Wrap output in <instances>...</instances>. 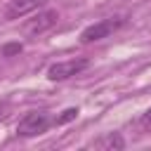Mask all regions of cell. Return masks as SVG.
I'll return each mask as SVG.
<instances>
[{
    "mask_svg": "<svg viewBox=\"0 0 151 151\" xmlns=\"http://www.w3.org/2000/svg\"><path fill=\"white\" fill-rule=\"evenodd\" d=\"M123 24H125V19H123V17H111V19L94 21V24H90L87 28H83V33H80V42H83V45H87V42L104 40V38H109L111 33H116Z\"/></svg>",
    "mask_w": 151,
    "mask_h": 151,
    "instance_id": "obj_1",
    "label": "cell"
},
{
    "mask_svg": "<svg viewBox=\"0 0 151 151\" xmlns=\"http://www.w3.org/2000/svg\"><path fill=\"white\" fill-rule=\"evenodd\" d=\"M57 21H59V14H57L54 9H42V12H38V14H33L31 19H26V21L21 24V31H24V35L35 38V35L47 33Z\"/></svg>",
    "mask_w": 151,
    "mask_h": 151,
    "instance_id": "obj_2",
    "label": "cell"
},
{
    "mask_svg": "<svg viewBox=\"0 0 151 151\" xmlns=\"http://www.w3.org/2000/svg\"><path fill=\"white\" fill-rule=\"evenodd\" d=\"M47 127H50V116L45 111H28L17 123V134L19 137H35V134H42Z\"/></svg>",
    "mask_w": 151,
    "mask_h": 151,
    "instance_id": "obj_3",
    "label": "cell"
},
{
    "mask_svg": "<svg viewBox=\"0 0 151 151\" xmlns=\"http://www.w3.org/2000/svg\"><path fill=\"white\" fill-rule=\"evenodd\" d=\"M90 66V61L87 59H68V61H57V64H52L50 68H47V78L50 80H66V78H73V76H78L80 71H85Z\"/></svg>",
    "mask_w": 151,
    "mask_h": 151,
    "instance_id": "obj_4",
    "label": "cell"
},
{
    "mask_svg": "<svg viewBox=\"0 0 151 151\" xmlns=\"http://www.w3.org/2000/svg\"><path fill=\"white\" fill-rule=\"evenodd\" d=\"M47 0H9V5L5 7V19H24L28 14H33L35 9H40Z\"/></svg>",
    "mask_w": 151,
    "mask_h": 151,
    "instance_id": "obj_5",
    "label": "cell"
},
{
    "mask_svg": "<svg viewBox=\"0 0 151 151\" xmlns=\"http://www.w3.org/2000/svg\"><path fill=\"white\" fill-rule=\"evenodd\" d=\"M94 146H97V149H104V151H120V149H125V139H123L118 132H109V134H104Z\"/></svg>",
    "mask_w": 151,
    "mask_h": 151,
    "instance_id": "obj_6",
    "label": "cell"
},
{
    "mask_svg": "<svg viewBox=\"0 0 151 151\" xmlns=\"http://www.w3.org/2000/svg\"><path fill=\"white\" fill-rule=\"evenodd\" d=\"M137 127H139V132H151V109H146L142 116H139V120H137Z\"/></svg>",
    "mask_w": 151,
    "mask_h": 151,
    "instance_id": "obj_7",
    "label": "cell"
},
{
    "mask_svg": "<svg viewBox=\"0 0 151 151\" xmlns=\"http://www.w3.org/2000/svg\"><path fill=\"white\" fill-rule=\"evenodd\" d=\"M76 116H78V109H66V111H64L61 116H57V120H54V123H57V125H64V123L73 120Z\"/></svg>",
    "mask_w": 151,
    "mask_h": 151,
    "instance_id": "obj_8",
    "label": "cell"
},
{
    "mask_svg": "<svg viewBox=\"0 0 151 151\" xmlns=\"http://www.w3.org/2000/svg\"><path fill=\"white\" fill-rule=\"evenodd\" d=\"M14 52H21V45L14 42V45H5L2 47V54H14Z\"/></svg>",
    "mask_w": 151,
    "mask_h": 151,
    "instance_id": "obj_9",
    "label": "cell"
}]
</instances>
